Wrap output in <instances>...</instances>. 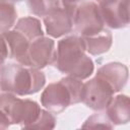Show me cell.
I'll use <instances>...</instances> for the list:
<instances>
[{
	"label": "cell",
	"mask_w": 130,
	"mask_h": 130,
	"mask_svg": "<svg viewBox=\"0 0 130 130\" xmlns=\"http://www.w3.org/2000/svg\"><path fill=\"white\" fill-rule=\"evenodd\" d=\"M85 45L82 37L69 36L58 42L55 66L69 76L86 79L94 69L93 61L85 54Z\"/></svg>",
	"instance_id": "6da1fadb"
},
{
	"label": "cell",
	"mask_w": 130,
	"mask_h": 130,
	"mask_svg": "<svg viewBox=\"0 0 130 130\" xmlns=\"http://www.w3.org/2000/svg\"><path fill=\"white\" fill-rule=\"evenodd\" d=\"M45 83V74L37 68L9 63L0 69V90L3 92L28 95L41 90Z\"/></svg>",
	"instance_id": "7a4b0ae2"
},
{
	"label": "cell",
	"mask_w": 130,
	"mask_h": 130,
	"mask_svg": "<svg viewBox=\"0 0 130 130\" xmlns=\"http://www.w3.org/2000/svg\"><path fill=\"white\" fill-rule=\"evenodd\" d=\"M81 79L67 75L58 82L50 83L41 94V104L53 114L62 113L68 106L81 102Z\"/></svg>",
	"instance_id": "3957f363"
},
{
	"label": "cell",
	"mask_w": 130,
	"mask_h": 130,
	"mask_svg": "<svg viewBox=\"0 0 130 130\" xmlns=\"http://www.w3.org/2000/svg\"><path fill=\"white\" fill-rule=\"evenodd\" d=\"M0 110L6 114L11 125L19 124L21 128L28 129L38 119L42 109L35 101L19 99L11 92H3L0 94Z\"/></svg>",
	"instance_id": "277c9868"
},
{
	"label": "cell",
	"mask_w": 130,
	"mask_h": 130,
	"mask_svg": "<svg viewBox=\"0 0 130 130\" xmlns=\"http://www.w3.org/2000/svg\"><path fill=\"white\" fill-rule=\"evenodd\" d=\"M73 25L81 37H90L104 29V20L99 5L93 1H83L76 6Z\"/></svg>",
	"instance_id": "5b68a950"
},
{
	"label": "cell",
	"mask_w": 130,
	"mask_h": 130,
	"mask_svg": "<svg viewBox=\"0 0 130 130\" xmlns=\"http://www.w3.org/2000/svg\"><path fill=\"white\" fill-rule=\"evenodd\" d=\"M114 90L99 76H94L82 84L81 102L88 108L95 111L106 110L113 99Z\"/></svg>",
	"instance_id": "8992f818"
},
{
	"label": "cell",
	"mask_w": 130,
	"mask_h": 130,
	"mask_svg": "<svg viewBox=\"0 0 130 130\" xmlns=\"http://www.w3.org/2000/svg\"><path fill=\"white\" fill-rule=\"evenodd\" d=\"M99 8L104 23L111 28H122L129 23V0H102Z\"/></svg>",
	"instance_id": "52a82bcc"
},
{
	"label": "cell",
	"mask_w": 130,
	"mask_h": 130,
	"mask_svg": "<svg viewBox=\"0 0 130 130\" xmlns=\"http://www.w3.org/2000/svg\"><path fill=\"white\" fill-rule=\"evenodd\" d=\"M55 43L48 37H40L30 42L28 48V66L37 69L55 64Z\"/></svg>",
	"instance_id": "ba28073f"
},
{
	"label": "cell",
	"mask_w": 130,
	"mask_h": 130,
	"mask_svg": "<svg viewBox=\"0 0 130 130\" xmlns=\"http://www.w3.org/2000/svg\"><path fill=\"white\" fill-rule=\"evenodd\" d=\"M76 9V8H75ZM75 9L60 6L44 17L47 34L52 38H60L69 34L73 27Z\"/></svg>",
	"instance_id": "9c48e42d"
},
{
	"label": "cell",
	"mask_w": 130,
	"mask_h": 130,
	"mask_svg": "<svg viewBox=\"0 0 130 130\" xmlns=\"http://www.w3.org/2000/svg\"><path fill=\"white\" fill-rule=\"evenodd\" d=\"M2 36L8 47V56L16 60L19 64L28 66V48L30 41L15 29H9L3 32Z\"/></svg>",
	"instance_id": "30bf717a"
},
{
	"label": "cell",
	"mask_w": 130,
	"mask_h": 130,
	"mask_svg": "<svg viewBox=\"0 0 130 130\" xmlns=\"http://www.w3.org/2000/svg\"><path fill=\"white\" fill-rule=\"evenodd\" d=\"M95 75L104 79L112 87L114 92H118L127 83L128 68L122 63L111 62L100 67Z\"/></svg>",
	"instance_id": "8fae6325"
},
{
	"label": "cell",
	"mask_w": 130,
	"mask_h": 130,
	"mask_svg": "<svg viewBox=\"0 0 130 130\" xmlns=\"http://www.w3.org/2000/svg\"><path fill=\"white\" fill-rule=\"evenodd\" d=\"M106 114L113 125L127 124L130 121V103L126 94L113 96L106 108Z\"/></svg>",
	"instance_id": "7c38bea8"
},
{
	"label": "cell",
	"mask_w": 130,
	"mask_h": 130,
	"mask_svg": "<svg viewBox=\"0 0 130 130\" xmlns=\"http://www.w3.org/2000/svg\"><path fill=\"white\" fill-rule=\"evenodd\" d=\"M82 39L84 41L85 51L90 55H101L108 52L113 42L111 32L105 28L93 36L82 37Z\"/></svg>",
	"instance_id": "4fadbf2b"
},
{
	"label": "cell",
	"mask_w": 130,
	"mask_h": 130,
	"mask_svg": "<svg viewBox=\"0 0 130 130\" xmlns=\"http://www.w3.org/2000/svg\"><path fill=\"white\" fill-rule=\"evenodd\" d=\"M14 29L22 34L30 42L44 36L41 21L32 16H26L19 18L14 26Z\"/></svg>",
	"instance_id": "5bb4252c"
},
{
	"label": "cell",
	"mask_w": 130,
	"mask_h": 130,
	"mask_svg": "<svg viewBox=\"0 0 130 130\" xmlns=\"http://www.w3.org/2000/svg\"><path fill=\"white\" fill-rule=\"evenodd\" d=\"M17 12L15 7L9 1L0 2V32L9 30L16 21Z\"/></svg>",
	"instance_id": "9a60e30c"
},
{
	"label": "cell",
	"mask_w": 130,
	"mask_h": 130,
	"mask_svg": "<svg viewBox=\"0 0 130 130\" xmlns=\"http://www.w3.org/2000/svg\"><path fill=\"white\" fill-rule=\"evenodd\" d=\"M29 11L37 16L45 17L61 6L60 0H27Z\"/></svg>",
	"instance_id": "2e32d148"
},
{
	"label": "cell",
	"mask_w": 130,
	"mask_h": 130,
	"mask_svg": "<svg viewBox=\"0 0 130 130\" xmlns=\"http://www.w3.org/2000/svg\"><path fill=\"white\" fill-rule=\"evenodd\" d=\"M55 125L56 118L53 113L47 111L46 109H42L38 119L29 126L28 129H53L55 128Z\"/></svg>",
	"instance_id": "e0dca14e"
},
{
	"label": "cell",
	"mask_w": 130,
	"mask_h": 130,
	"mask_svg": "<svg viewBox=\"0 0 130 130\" xmlns=\"http://www.w3.org/2000/svg\"><path fill=\"white\" fill-rule=\"evenodd\" d=\"M114 125L109 120L106 113H95L91 115L82 125V128H109L112 129Z\"/></svg>",
	"instance_id": "ac0fdd59"
},
{
	"label": "cell",
	"mask_w": 130,
	"mask_h": 130,
	"mask_svg": "<svg viewBox=\"0 0 130 130\" xmlns=\"http://www.w3.org/2000/svg\"><path fill=\"white\" fill-rule=\"evenodd\" d=\"M10 121L6 114L0 110V129H7L10 126Z\"/></svg>",
	"instance_id": "d6986e66"
},
{
	"label": "cell",
	"mask_w": 130,
	"mask_h": 130,
	"mask_svg": "<svg viewBox=\"0 0 130 130\" xmlns=\"http://www.w3.org/2000/svg\"><path fill=\"white\" fill-rule=\"evenodd\" d=\"M0 54L4 57L7 58L8 57V47L7 44L5 42V39L3 38V36H0Z\"/></svg>",
	"instance_id": "ffe728a7"
},
{
	"label": "cell",
	"mask_w": 130,
	"mask_h": 130,
	"mask_svg": "<svg viewBox=\"0 0 130 130\" xmlns=\"http://www.w3.org/2000/svg\"><path fill=\"white\" fill-rule=\"evenodd\" d=\"M80 1L81 0H60L62 6L67 7V8H71V9H75Z\"/></svg>",
	"instance_id": "44dd1931"
},
{
	"label": "cell",
	"mask_w": 130,
	"mask_h": 130,
	"mask_svg": "<svg viewBox=\"0 0 130 130\" xmlns=\"http://www.w3.org/2000/svg\"><path fill=\"white\" fill-rule=\"evenodd\" d=\"M5 59H6V58H4V57L0 54V69H1V67L4 65V61H5Z\"/></svg>",
	"instance_id": "7402d4cb"
},
{
	"label": "cell",
	"mask_w": 130,
	"mask_h": 130,
	"mask_svg": "<svg viewBox=\"0 0 130 130\" xmlns=\"http://www.w3.org/2000/svg\"><path fill=\"white\" fill-rule=\"evenodd\" d=\"M7 1H11V2H19L21 0H7Z\"/></svg>",
	"instance_id": "603a6c76"
},
{
	"label": "cell",
	"mask_w": 130,
	"mask_h": 130,
	"mask_svg": "<svg viewBox=\"0 0 130 130\" xmlns=\"http://www.w3.org/2000/svg\"><path fill=\"white\" fill-rule=\"evenodd\" d=\"M2 1H7V0H0V2H2Z\"/></svg>",
	"instance_id": "cb8c5ba5"
},
{
	"label": "cell",
	"mask_w": 130,
	"mask_h": 130,
	"mask_svg": "<svg viewBox=\"0 0 130 130\" xmlns=\"http://www.w3.org/2000/svg\"><path fill=\"white\" fill-rule=\"evenodd\" d=\"M96 1H98V3H99V2H101V1H102V0H96Z\"/></svg>",
	"instance_id": "d4e9b609"
}]
</instances>
